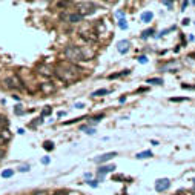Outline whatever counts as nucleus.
<instances>
[{"label":"nucleus","instance_id":"obj_1","mask_svg":"<svg viewBox=\"0 0 195 195\" xmlns=\"http://www.w3.org/2000/svg\"><path fill=\"white\" fill-rule=\"evenodd\" d=\"M80 71L82 69H78L77 65H72L69 62H60L54 68V75H57L63 83H72V82L78 80Z\"/></svg>","mask_w":195,"mask_h":195},{"label":"nucleus","instance_id":"obj_2","mask_svg":"<svg viewBox=\"0 0 195 195\" xmlns=\"http://www.w3.org/2000/svg\"><path fill=\"white\" fill-rule=\"evenodd\" d=\"M65 57H66V60L72 63V65H75V63H78V62H83L85 60V55H83V49L80 48V46H75V45H71V46H66L65 48Z\"/></svg>","mask_w":195,"mask_h":195},{"label":"nucleus","instance_id":"obj_3","mask_svg":"<svg viewBox=\"0 0 195 195\" xmlns=\"http://www.w3.org/2000/svg\"><path fill=\"white\" fill-rule=\"evenodd\" d=\"M5 88L6 89H11V91H16V89H22L25 85H23V80L18 74H11L8 75L5 80Z\"/></svg>","mask_w":195,"mask_h":195},{"label":"nucleus","instance_id":"obj_4","mask_svg":"<svg viewBox=\"0 0 195 195\" xmlns=\"http://www.w3.org/2000/svg\"><path fill=\"white\" fill-rule=\"evenodd\" d=\"M36 71H37V74H40V75H43V77H52L54 75V68L51 65H46V63L37 65Z\"/></svg>","mask_w":195,"mask_h":195},{"label":"nucleus","instance_id":"obj_5","mask_svg":"<svg viewBox=\"0 0 195 195\" xmlns=\"http://www.w3.org/2000/svg\"><path fill=\"white\" fill-rule=\"evenodd\" d=\"M38 91H40L43 95H51V94L55 92V85H54L52 82H43V83H40Z\"/></svg>","mask_w":195,"mask_h":195},{"label":"nucleus","instance_id":"obj_6","mask_svg":"<svg viewBox=\"0 0 195 195\" xmlns=\"http://www.w3.org/2000/svg\"><path fill=\"white\" fill-rule=\"evenodd\" d=\"M78 6H80L78 14H80L82 17H85V16H88V14H94V12H95V8H94L92 3H78Z\"/></svg>","mask_w":195,"mask_h":195},{"label":"nucleus","instance_id":"obj_7","mask_svg":"<svg viewBox=\"0 0 195 195\" xmlns=\"http://www.w3.org/2000/svg\"><path fill=\"white\" fill-rule=\"evenodd\" d=\"M171 186V181L168 178H160L155 181V191L157 192H163V191H168Z\"/></svg>","mask_w":195,"mask_h":195},{"label":"nucleus","instance_id":"obj_8","mask_svg":"<svg viewBox=\"0 0 195 195\" xmlns=\"http://www.w3.org/2000/svg\"><path fill=\"white\" fill-rule=\"evenodd\" d=\"M114 171H115V164H106V166H100L97 174H98V177L103 178L108 172H114Z\"/></svg>","mask_w":195,"mask_h":195},{"label":"nucleus","instance_id":"obj_9","mask_svg":"<svg viewBox=\"0 0 195 195\" xmlns=\"http://www.w3.org/2000/svg\"><path fill=\"white\" fill-rule=\"evenodd\" d=\"M11 138H12V134H11V131H8V128L0 129V143H2V144L8 143Z\"/></svg>","mask_w":195,"mask_h":195},{"label":"nucleus","instance_id":"obj_10","mask_svg":"<svg viewBox=\"0 0 195 195\" xmlns=\"http://www.w3.org/2000/svg\"><path fill=\"white\" fill-rule=\"evenodd\" d=\"M62 18H65V20H68L69 23H78V22H82L83 17L78 14V12H72L69 16H65V14H62Z\"/></svg>","mask_w":195,"mask_h":195},{"label":"nucleus","instance_id":"obj_11","mask_svg":"<svg viewBox=\"0 0 195 195\" xmlns=\"http://www.w3.org/2000/svg\"><path fill=\"white\" fill-rule=\"evenodd\" d=\"M114 157H117V152H108V154H103V155L97 157L94 161H95V163H105V161H109V160L114 158Z\"/></svg>","mask_w":195,"mask_h":195},{"label":"nucleus","instance_id":"obj_12","mask_svg":"<svg viewBox=\"0 0 195 195\" xmlns=\"http://www.w3.org/2000/svg\"><path fill=\"white\" fill-rule=\"evenodd\" d=\"M128 49H129V42H128V40H120V42L117 43V51L120 54H126Z\"/></svg>","mask_w":195,"mask_h":195},{"label":"nucleus","instance_id":"obj_13","mask_svg":"<svg viewBox=\"0 0 195 195\" xmlns=\"http://www.w3.org/2000/svg\"><path fill=\"white\" fill-rule=\"evenodd\" d=\"M80 37H82L83 40L89 42V43H95V42L98 40V37H97V36H92V32H80Z\"/></svg>","mask_w":195,"mask_h":195},{"label":"nucleus","instance_id":"obj_14","mask_svg":"<svg viewBox=\"0 0 195 195\" xmlns=\"http://www.w3.org/2000/svg\"><path fill=\"white\" fill-rule=\"evenodd\" d=\"M152 18H154V14H152L151 11H144V12H142V22H144V23H149Z\"/></svg>","mask_w":195,"mask_h":195},{"label":"nucleus","instance_id":"obj_15","mask_svg":"<svg viewBox=\"0 0 195 195\" xmlns=\"http://www.w3.org/2000/svg\"><path fill=\"white\" fill-rule=\"evenodd\" d=\"M135 157L138 160H144V158H148V157H152V152H151V151H143L140 154H137Z\"/></svg>","mask_w":195,"mask_h":195},{"label":"nucleus","instance_id":"obj_16","mask_svg":"<svg viewBox=\"0 0 195 195\" xmlns=\"http://www.w3.org/2000/svg\"><path fill=\"white\" fill-rule=\"evenodd\" d=\"M8 126H9V120L5 115H0V129H5Z\"/></svg>","mask_w":195,"mask_h":195},{"label":"nucleus","instance_id":"obj_17","mask_svg":"<svg viewBox=\"0 0 195 195\" xmlns=\"http://www.w3.org/2000/svg\"><path fill=\"white\" fill-rule=\"evenodd\" d=\"M108 92H109V89H98V91L92 92L91 95H92V97H102V95H106Z\"/></svg>","mask_w":195,"mask_h":195},{"label":"nucleus","instance_id":"obj_18","mask_svg":"<svg viewBox=\"0 0 195 195\" xmlns=\"http://www.w3.org/2000/svg\"><path fill=\"white\" fill-rule=\"evenodd\" d=\"M12 175H14V171H12V169H5V171L2 172V177L3 178H11Z\"/></svg>","mask_w":195,"mask_h":195},{"label":"nucleus","instance_id":"obj_19","mask_svg":"<svg viewBox=\"0 0 195 195\" xmlns=\"http://www.w3.org/2000/svg\"><path fill=\"white\" fill-rule=\"evenodd\" d=\"M148 83H152V85H163V80L155 77V78H149V80H148Z\"/></svg>","mask_w":195,"mask_h":195},{"label":"nucleus","instance_id":"obj_20","mask_svg":"<svg viewBox=\"0 0 195 195\" xmlns=\"http://www.w3.org/2000/svg\"><path fill=\"white\" fill-rule=\"evenodd\" d=\"M82 131H86V134H95V129L94 128H88V126H82Z\"/></svg>","mask_w":195,"mask_h":195},{"label":"nucleus","instance_id":"obj_21","mask_svg":"<svg viewBox=\"0 0 195 195\" xmlns=\"http://www.w3.org/2000/svg\"><path fill=\"white\" fill-rule=\"evenodd\" d=\"M43 148H45L46 151H52V149H54V143L52 142H45Z\"/></svg>","mask_w":195,"mask_h":195},{"label":"nucleus","instance_id":"obj_22","mask_svg":"<svg viewBox=\"0 0 195 195\" xmlns=\"http://www.w3.org/2000/svg\"><path fill=\"white\" fill-rule=\"evenodd\" d=\"M118 26H120L122 29H128V23H126L124 18H120V20H118Z\"/></svg>","mask_w":195,"mask_h":195},{"label":"nucleus","instance_id":"obj_23","mask_svg":"<svg viewBox=\"0 0 195 195\" xmlns=\"http://www.w3.org/2000/svg\"><path fill=\"white\" fill-rule=\"evenodd\" d=\"M103 117H105L103 114H100V115H97V117H94V118L91 120V124H95V123H98V122H100V120H102Z\"/></svg>","mask_w":195,"mask_h":195},{"label":"nucleus","instance_id":"obj_24","mask_svg":"<svg viewBox=\"0 0 195 195\" xmlns=\"http://www.w3.org/2000/svg\"><path fill=\"white\" fill-rule=\"evenodd\" d=\"M154 34V29H146L144 32H143V36H142V38H148L149 36H152Z\"/></svg>","mask_w":195,"mask_h":195},{"label":"nucleus","instance_id":"obj_25","mask_svg":"<svg viewBox=\"0 0 195 195\" xmlns=\"http://www.w3.org/2000/svg\"><path fill=\"white\" fill-rule=\"evenodd\" d=\"M51 112H52V109H51V108H49V106H46V108H45V109H43V112H42V115L45 117V115H49Z\"/></svg>","mask_w":195,"mask_h":195},{"label":"nucleus","instance_id":"obj_26","mask_svg":"<svg viewBox=\"0 0 195 195\" xmlns=\"http://www.w3.org/2000/svg\"><path fill=\"white\" fill-rule=\"evenodd\" d=\"M18 171H20V172H28V171H29V166H28V164H23V166L18 168Z\"/></svg>","mask_w":195,"mask_h":195},{"label":"nucleus","instance_id":"obj_27","mask_svg":"<svg viewBox=\"0 0 195 195\" xmlns=\"http://www.w3.org/2000/svg\"><path fill=\"white\" fill-rule=\"evenodd\" d=\"M138 62H140V63H143V65H144V63H148V58H146L144 55H140V57H138Z\"/></svg>","mask_w":195,"mask_h":195},{"label":"nucleus","instance_id":"obj_28","mask_svg":"<svg viewBox=\"0 0 195 195\" xmlns=\"http://www.w3.org/2000/svg\"><path fill=\"white\" fill-rule=\"evenodd\" d=\"M22 106H16V109H14V112L17 114V115H20V114H23V109H20Z\"/></svg>","mask_w":195,"mask_h":195},{"label":"nucleus","instance_id":"obj_29","mask_svg":"<svg viewBox=\"0 0 195 195\" xmlns=\"http://www.w3.org/2000/svg\"><path fill=\"white\" fill-rule=\"evenodd\" d=\"M88 184H89V186H92V188H97V186H98V183H97L95 180H92V181H88Z\"/></svg>","mask_w":195,"mask_h":195},{"label":"nucleus","instance_id":"obj_30","mask_svg":"<svg viewBox=\"0 0 195 195\" xmlns=\"http://www.w3.org/2000/svg\"><path fill=\"white\" fill-rule=\"evenodd\" d=\"M32 195H49L46 191H37V192H34Z\"/></svg>","mask_w":195,"mask_h":195},{"label":"nucleus","instance_id":"obj_31","mask_svg":"<svg viewBox=\"0 0 195 195\" xmlns=\"http://www.w3.org/2000/svg\"><path fill=\"white\" fill-rule=\"evenodd\" d=\"M49 161H51L49 157H43V158H42V163H43V164H49Z\"/></svg>","mask_w":195,"mask_h":195},{"label":"nucleus","instance_id":"obj_32","mask_svg":"<svg viewBox=\"0 0 195 195\" xmlns=\"http://www.w3.org/2000/svg\"><path fill=\"white\" fill-rule=\"evenodd\" d=\"M52 195H68V192H66V191H57V192H54Z\"/></svg>","mask_w":195,"mask_h":195},{"label":"nucleus","instance_id":"obj_33","mask_svg":"<svg viewBox=\"0 0 195 195\" xmlns=\"http://www.w3.org/2000/svg\"><path fill=\"white\" fill-rule=\"evenodd\" d=\"M117 17L123 18L124 17V11H117Z\"/></svg>","mask_w":195,"mask_h":195},{"label":"nucleus","instance_id":"obj_34","mask_svg":"<svg viewBox=\"0 0 195 195\" xmlns=\"http://www.w3.org/2000/svg\"><path fill=\"white\" fill-rule=\"evenodd\" d=\"M183 89H195V86H189V85H181Z\"/></svg>","mask_w":195,"mask_h":195},{"label":"nucleus","instance_id":"obj_35","mask_svg":"<svg viewBox=\"0 0 195 195\" xmlns=\"http://www.w3.org/2000/svg\"><path fill=\"white\" fill-rule=\"evenodd\" d=\"M120 180H123V175H115L114 177V181H120Z\"/></svg>","mask_w":195,"mask_h":195},{"label":"nucleus","instance_id":"obj_36","mask_svg":"<svg viewBox=\"0 0 195 195\" xmlns=\"http://www.w3.org/2000/svg\"><path fill=\"white\" fill-rule=\"evenodd\" d=\"M183 100H186V98H175V97L171 98V102H183Z\"/></svg>","mask_w":195,"mask_h":195},{"label":"nucleus","instance_id":"obj_37","mask_svg":"<svg viewBox=\"0 0 195 195\" xmlns=\"http://www.w3.org/2000/svg\"><path fill=\"white\" fill-rule=\"evenodd\" d=\"M163 5L168 6V8H171V6H172V2H163Z\"/></svg>","mask_w":195,"mask_h":195},{"label":"nucleus","instance_id":"obj_38","mask_svg":"<svg viewBox=\"0 0 195 195\" xmlns=\"http://www.w3.org/2000/svg\"><path fill=\"white\" fill-rule=\"evenodd\" d=\"M75 108H77V109H82V108H85V105H83V103H75Z\"/></svg>","mask_w":195,"mask_h":195},{"label":"nucleus","instance_id":"obj_39","mask_svg":"<svg viewBox=\"0 0 195 195\" xmlns=\"http://www.w3.org/2000/svg\"><path fill=\"white\" fill-rule=\"evenodd\" d=\"M186 6H188V2H183V3H181V8H183L181 11H184V8H186Z\"/></svg>","mask_w":195,"mask_h":195},{"label":"nucleus","instance_id":"obj_40","mask_svg":"<svg viewBox=\"0 0 195 195\" xmlns=\"http://www.w3.org/2000/svg\"><path fill=\"white\" fill-rule=\"evenodd\" d=\"M126 102V97H120V103H124Z\"/></svg>","mask_w":195,"mask_h":195},{"label":"nucleus","instance_id":"obj_41","mask_svg":"<svg viewBox=\"0 0 195 195\" xmlns=\"http://www.w3.org/2000/svg\"><path fill=\"white\" fill-rule=\"evenodd\" d=\"M68 195H75V194H68Z\"/></svg>","mask_w":195,"mask_h":195},{"label":"nucleus","instance_id":"obj_42","mask_svg":"<svg viewBox=\"0 0 195 195\" xmlns=\"http://www.w3.org/2000/svg\"><path fill=\"white\" fill-rule=\"evenodd\" d=\"M194 183H195V178H194Z\"/></svg>","mask_w":195,"mask_h":195}]
</instances>
